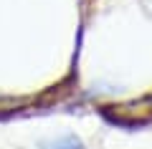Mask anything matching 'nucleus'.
I'll use <instances>...</instances> for the list:
<instances>
[{
    "instance_id": "f257e3e1",
    "label": "nucleus",
    "mask_w": 152,
    "mask_h": 149,
    "mask_svg": "<svg viewBox=\"0 0 152 149\" xmlns=\"http://www.w3.org/2000/svg\"><path fill=\"white\" fill-rule=\"evenodd\" d=\"M41 149H84V142L74 134H66V137H58V139H51V142H43Z\"/></svg>"
}]
</instances>
